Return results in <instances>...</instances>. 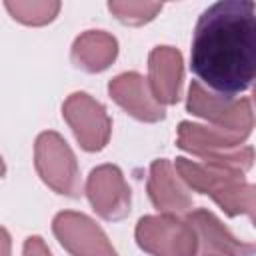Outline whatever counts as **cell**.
Instances as JSON below:
<instances>
[{
    "label": "cell",
    "instance_id": "12",
    "mask_svg": "<svg viewBox=\"0 0 256 256\" xmlns=\"http://www.w3.org/2000/svg\"><path fill=\"white\" fill-rule=\"evenodd\" d=\"M26 256H50V254L42 248V244L38 242V238H30V242L26 246Z\"/></svg>",
    "mask_w": 256,
    "mask_h": 256
},
{
    "label": "cell",
    "instance_id": "7",
    "mask_svg": "<svg viewBox=\"0 0 256 256\" xmlns=\"http://www.w3.org/2000/svg\"><path fill=\"white\" fill-rule=\"evenodd\" d=\"M180 54L168 46L156 48L150 56V70H152V84L158 100L174 102L178 100V84H180Z\"/></svg>",
    "mask_w": 256,
    "mask_h": 256
},
{
    "label": "cell",
    "instance_id": "1",
    "mask_svg": "<svg viewBox=\"0 0 256 256\" xmlns=\"http://www.w3.org/2000/svg\"><path fill=\"white\" fill-rule=\"evenodd\" d=\"M190 68L218 96L232 98L250 88L256 74V4L220 0L198 18Z\"/></svg>",
    "mask_w": 256,
    "mask_h": 256
},
{
    "label": "cell",
    "instance_id": "6",
    "mask_svg": "<svg viewBox=\"0 0 256 256\" xmlns=\"http://www.w3.org/2000/svg\"><path fill=\"white\" fill-rule=\"evenodd\" d=\"M192 220L202 236L200 256H252L254 246L234 240L210 212L198 210Z\"/></svg>",
    "mask_w": 256,
    "mask_h": 256
},
{
    "label": "cell",
    "instance_id": "9",
    "mask_svg": "<svg viewBox=\"0 0 256 256\" xmlns=\"http://www.w3.org/2000/svg\"><path fill=\"white\" fill-rule=\"evenodd\" d=\"M110 92L116 96V94H124L130 98H122L118 100L124 108H128L134 116L138 118H144V120H156V118H162V110H158L150 100L146 98H138L142 94V78L138 74H124L120 78H116L114 84H110Z\"/></svg>",
    "mask_w": 256,
    "mask_h": 256
},
{
    "label": "cell",
    "instance_id": "3",
    "mask_svg": "<svg viewBox=\"0 0 256 256\" xmlns=\"http://www.w3.org/2000/svg\"><path fill=\"white\" fill-rule=\"evenodd\" d=\"M54 228L62 238V244H66L76 256H114V252L106 246L104 236L84 216L62 214L58 216Z\"/></svg>",
    "mask_w": 256,
    "mask_h": 256
},
{
    "label": "cell",
    "instance_id": "13",
    "mask_svg": "<svg viewBox=\"0 0 256 256\" xmlns=\"http://www.w3.org/2000/svg\"><path fill=\"white\" fill-rule=\"evenodd\" d=\"M0 170H2V166H0Z\"/></svg>",
    "mask_w": 256,
    "mask_h": 256
},
{
    "label": "cell",
    "instance_id": "5",
    "mask_svg": "<svg viewBox=\"0 0 256 256\" xmlns=\"http://www.w3.org/2000/svg\"><path fill=\"white\" fill-rule=\"evenodd\" d=\"M66 110V116L74 124L78 138L84 142L82 146L88 150H98L108 134V120L104 116V110L90 98H86V94H74Z\"/></svg>",
    "mask_w": 256,
    "mask_h": 256
},
{
    "label": "cell",
    "instance_id": "8",
    "mask_svg": "<svg viewBox=\"0 0 256 256\" xmlns=\"http://www.w3.org/2000/svg\"><path fill=\"white\" fill-rule=\"evenodd\" d=\"M116 54V40L104 32H86L74 44V60L88 70H102Z\"/></svg>",
    "mask_w": 256,
    "mask_h": 256
},
{
    "label": "cell",
    "instance_id": "10",
    "mask_svg": "<svg viewBox=\"0 0 256 256\" xmlns=\"http://www.w3.org/2000/svg\"><path fill=\"white\" fill-rule=\"evenodd\" d=\"M6 8L14 18L26 24H42L52 20L58 14L60 4L58 2H6Z\"/></svg>",
    "mask_w": 256,
    "mask_h": 256
},
{
    "label": "cell",
    "instance_id": "2",
    "mask_svg": "<svg viewBox=\"0 0 256 256\" xmlns=\"http://www.w3.org/2000/svg\"><path fill=\"white\" fill-rule=\"evenodd\" d=\"M180 168L190 184L210 192L230 214L252 212V188L240 182H234V176H226L222 170H206L196 164L180 162Z\"/></svg>",
    "mask_w": 256,
    "mask_h": 256
},
{
    "label": "cell",
    "instance_id": "4",
    "mask_svg": "<svg viewBox=\"0 0 256 256\" xmlns=\"http://www.w3.org/2000/svg\"><path fill=\"white\" fill-rule=\"evenodd\" d=\"M38 166L44 178L62 192L74 190V158L56 134H44L38 142Z\"/></svg>",
    "mask_w": 256,
    "mask_h": 256
},
{
    "label": "cell",
    "instance_id": "11",
    "mask_svg": "<svg viewBox=\"0 0 256 256\" xmlns=\"http://www.w3.org/2000/svg\"><path fill=\"white\" fill-rule=\"evenodd\" d=\"M110 12H114L120 20L140 24L156 16V12L162 10V4H150V2H110Z\"/></svg>",
    "mask_w": 256,
    "mask_h": 256
}]
</instances>
